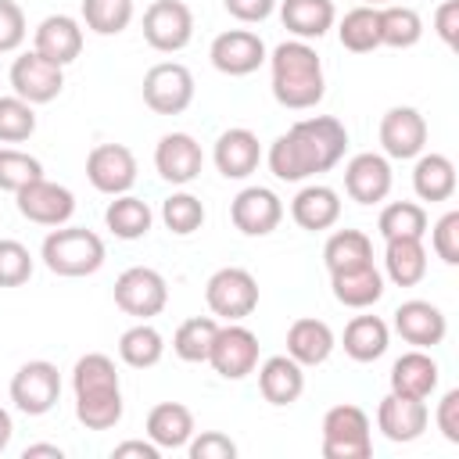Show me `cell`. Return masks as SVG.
<instances>
[{
    "mask_svg": "<svg viewBox=\"0 0 459 459\" xmlns=\"http://www.w3.org/2000/svg\"><path fill=\"white\" fill-rule=\"evenodd\" d=\"M11 86L32 108L36 104H50L61 93V86H65V68L54 65V61H47L43 54L29 50V54L14 57V65H11Z\"/></svg>",
    "mask_w": 459,
    "mask_h": 459,
    "instance_id": "cell-13",
    "label": "cell"
},
{
    "mask_svg": "<svg viewBox=\"0 0 459 459\" xmlns=\"http://www.w3.org/2000/svg\"><path fill=\"white\" fill-rule=\"evenodd\" d=\"M333 330L323 323V319H294L290 330H287V355L301 366H323L333 351Z\"/></svg>",
    "mask_w": 459,
    "mask_h": 459,
    "instance_id": "cell-27",
    "label": "cell"
},
{
    "mask_svg": "<svg viewBox=\"0 0 459 459\" xmlns=\"http://www.w3.org/2000/svg\"><path fill=\"white\" fill-rule=\"evenodd\" d=\"M143 39L158 54H176L194 39V14L183 0H154L143 11Z\"/></svg>",
    "mask_w": 459,
    "mask_h": 459,
    "instance_id": "cell-9",
    "label": "cell"
},
{
    "mask_svg": "<svg viewBox=\"0 0 459 459\" xmlns=\"http://www.w3.org/2000/svg\"><path fill=\"white\" fill-rule=\"evenodd\" d=\"M25 11L14 0H0V54H11L25 43Z\"/></svg>",
    "mask_w": 459,
    "mask_h": 459,
    "instance_id": "cell-48",
    "label": "cell"
},
{
    "mask_svg": "<svg viewBox=\"0 0 459 459\" xmlns=\"http://www.w3.org/2000/svg\"><path fill=\"white\" fill-rule=\"evenodd\" d=\"M161 222H165L169 233H176V237L197 233V230L204 226V204H201V197H194V194H186V190L169 194V197L161 201Z\"/></svg>",
    "mask_w": 459,
    "mask_h": 459,
    "instance_id": "cell-41",
    "label": "cell"
},
{
    "mask_svg": "<svg viewBox=\"0 0 459 459\" xmlns=\"http://www.w3.org/2000/svg\"><path fill=\"white\" fill-rule=\"evenodd\" d=\"M75 420L86 430H111L122 420V387L75 394Z\"/></svg>",
    "mask_w": 459,
    "mask_h": 459,
    "instance_id": "cell-38",
    "label": "cell"
},
{
    "mask_svg": "<svg viewBox=\"0 0 459 459\" xmlns=\"http://www.w3.org/2000/svg\"><path fill=\"white\" fill-rule=\"evenodd\" d=\"M323 262L330 273H344V269H359L373 262V244L362 230H337L330 233V240L323 244Z\"/></svg>",
    "mask_w": 459,
    "mask_h": 459,
    "instance_id": "cell-34",
    "label": "cell"
},
{
    "mask_svg": "<svg viewBox=\"0 0 459 459\" xmlns=\"http://www.w3.org/2000/svg\"><path fill=\"white\" fill-rule=\"evenodd\" d=\"M434 29H437V36H441L448 47L459 43V0H445V4L434 11Z\"/></svg>",
    "mask_w": 459,
    "mask_h": 459,
    "instance_id": "cell-52",
    "label": "cell"
},
{
    "mask_svg": "<svg viewBox=\"0 0 459 459\" xmlns=\"http://www.w3.org/2000/svg\"><path fill=\"white\" fill-rule=\"evenodd\" d=\"M412 190L420 201H448L455 194V165L445 154H416Z\"/></svg>",
    "mask_w": 459,
    "mask_h": 459,
    "instance_id": "cell-32",
    "label": "cell"
},
{
    "mask_svg": "<svg viewBox=\"0 0 459 459\" xmlns=\"http://www.w3.org/2000/svg\"><path fill=\"white\" fill-rule=\"evenodd\" d=\"M194 100V75L179 61H161L143 75V104L154 115H183Z\"/></svg>",
    "mask_w": 459,
    "mask_h": 459,
    "instance_id": "cell-7",
    "label": "cell"
},
{
    "mask_svg": "<svg viewBox=\"0 0 459 459\" xmlns=\"http://www.w3.org/2000/svg\"><path fill=\"white\" fill-rule=\"evenodd\" d=\"M104 222H108V230H111L118 240H140V237H147L154 215H151L147 201H140V197H133V194H118V197L104 208Z\"/></svg>",
    "mask_w": 459,
    "mask_h": 459,
    "instance_id": "cell-33",
    "label": "cell"
},
{
    "mask_svg": "<svg viewBox=\"0 0 459 459\" xmlns=\"http://www.w3.org/2000/svg\"><path fill=\"white\" fill-rule=\"evenodd\" d=\"M32 276V255L22 240H0V287H22Z\"/></svg>",
    "mask_w": 459,
    "mask_h": 459,
    "instance_id": "cell-46",
    "label": "cell"
},
{
    "mask_svg": "<svg viewBox=\"0 0 459 459\" xmlns=\"http://www.w3.org/2000/svg\"><path fill=\"white\" fill-rule=\"evenodd\" d=\"M366 7H384V4H391V0H362Z\"/></svg>",
    "mask_w": 459,
    "mask_h": 459,
    "instance_id": "cell-56",
    "label": "cell"
},
{
    "mask_svg": "<svg viewBox=\"0 0 459 459\" xmlns=\"http://www.w3.org/2000/svg\"><path fill=\"white\" fill-rule=\"evenodd\" d=\"M32 50L43 54L47 61L54 65H72L79 54H82V29L75 18L68 14H47L39 25H36V36H32Z\"/></svg>",
    "mask_w": 459,
    "mask_h": 459,
    "instance_id": "cell-21",
    "label": "cell"
},
{
    "mask_svg": "<svg viewBox=\"0 0 459 459\" xmlns=\"http://www.w3.org/2000/svg\"><path fill=\"white\" fill-rule=\"evenodd\" d=\"M14 201H18V212L36 226H65L72 219V212H75V194L68 186H61V183L43 179V176L25 183L14 194Z\"/></svg>",
    "mask_w": 459,
    "mask_h": 459,
    "instance_id": "cell-12",
    "label": "cell"
},
{
    "mask_svg": "<svg viewBox=\"0 0 459 459\" xmlns=\"http://www.w3.org/2000/svg\"><path fill=\"white\" fill-rule=\"evenodd\" d=\"M377 230H380L384 240H394V237H420L423 240V233H427V212L416 201H391L380 212Z\"/></svg>",
    "mask_w": 459,
    "mask_h": 459,
    "instance_id": "cell-40",
    "label": "cell"
},
{
    "mask_svg": "<svg viewBox=\"0 0 459 459\" xmlns=\"http://www.w3.org/2000/svg\"><path fill=\"white\" fill-rule=\"evenodd\" d=\"M230 219L244 237H265L283 219V201L269 186H244L230 201Z\"/></svg>",
    "mask_w": 459,
    "mask_h": 459,
    "instance_id": "cell-14",
    "label": "cell"
},
{
    "mask_svg": "<svg viewBox=\"0 0 459 459\" xmlns=\"http://www.w3.org/2000/svg\"><path fill=\"white\" fill-rule=\"evenodd\" d=\"M57 398H61V373L47 359H32L18 366V373L11 377V402L25 416H47L57 405Z\"/></svg>",
    "mask_w": 459,
    "mask_h": 459,
    "instance_id": "cell-6",
    "label": "cell"
},
{
    "mask_svg": "<svg viewBox=\"0 0 459 459\" xmlns=\"http://www.w3.org/2000/svg\"><path fill=\"white\" fill-rule=\"evenodd\" d=\"M36 133V111L18 93L0 97V143H22Z\"/></svg>",
    "mask_w": 459,
    "mask_h": 459,
    "instance_id": "cell-44",
    "label": "cell"
},
{
    "mask_svg": "<svg viewBox=\"0 0 459 459\" xmlns=\"http://www.w3.org/2000/svg\"><path fill=\"white\" fill-rule=\"evenodd\" d=\"M384 269L394 287H416L427 276V247L420 237H394L384 240Z\"/></svg>",
    "mask_w": 459,
    "mask_h": 459,
    "instance_id": "cell-28",
    "label": "cell"
},
{
    "mask_svg": "<svg viewBox=\"0 0 459 459\" xmlns=\"http://www.w3.org/2000/svg\"><path fill=\"white\" fill-rule=\"evenodd\" d=\"M380 147L387 158L409 161L427 147V122L416 108H391L380 118Z\"/></svg>",
    "mask_w": 459,
    "mask_h": 459,
    "instance_id": "cell-17",
    "label": "cell"
},
{
    "mask_svg": "<svg viewBox=\"0 0 459 459\" xmlns=\"http://www.w3.org/2000/svg\"><path fill=\"white\" fill-rule=\"evenodd\" d=\"M126 455H140V459H158L161 455V448L147 437V441H122V445H115V459H126Z\"/></svg>",
    "mask_w": 459,
    "mask_h": 459,
    "instance_id": "cell-53",
    "label": "cell"
},
{
    "mask_svg": "<svg viewBox=\"0 0 459 459\" xmlns=\"http://www.w3.org/2000/svg\"><path fill=\"white\" fill-rule=\"evenodd\" d=\"M437 430L445 434V441L459 445V391H445L437 402Z\"/></svg>",
    "mask_w": 459,
    "mask_h": 459,
    "instance_id": "cell-50",
    "label": "cell"
},
{
    "mask_svg": "<svg viewBox=\"0 0 459 459\" xmlns=\"http://www.w3.org/2000/svg\"><path fill=\"white\" fill-rule=\"evenodd\" d=\"M208 57L222 75H251L265 61V43L251 29H230L212 39Z\"/></svg>",
    "mask_w": 459,
    "mask_h": 459,
    "instance_id": "cell-15",
    "label": "cell"
},
{
    "mask_svg": "<svg viewBox=\"0 0 459 459\" xmlns=\"http://www.w3.org/2000/svg\"><path fill=\"white\" fill-rule=\"evenodd\" d=\"M222 4H226V11H230L237 22H247V25L265 22V18L276 11V0H222Z\"/></svg>",
    "mask_w": 459,
    "mask_h": 459,
    "instance_id": "cell-51",
    "label": "cell"
},
{
    "mask_svg": "<svg viewBox=\"0 0 459 459\" xmlns=\"http://www.w3.org/2000/svg\"><path fill=\"white\" fill-rule=\"evenodd\" d=\"M208 362H212V369L219 377L244 380L258 366V337L247 326H240V323H226V326H219V333L212 341Z\"/></svg>",
    "mask_w": 459,
    "mask_h": 459,
    "instance_id": "cell-11",
    "label": "cell"
},
{
    "mask_svg": "<svg viewBox=\"0 0 459 459\" xmlns=\"http://www.w3.org/2000/svg\"><path fill=\"white\" fill-rule=\"evenodd\" d=\"M344 355L355 359V362H377L387 344H391V330L380 316H355L348 326H344Z\"/></svg>",
    "mask_w": 459,
    "mask_h": 459,
    "instance_id": "cell-31",
    "label": "cell"
},
{
    "mask_svg": "<svg viewBox=\"0 0 459 459\" xmlns=\"http://www.w3.org/2000/svg\"><path fill=\"white\" fill-rule=\"evenodd\" d=\"M82 22L97 36H118L133 22V0H82Z\"/></svg>",
    "mask_w": 459,
    "mask_h": 459,
    "instance_id": "cell-42",
    "label": "cell"
},
{
    "mask_svg": "<svg viewBox=\"0 0 459 459\" xmlns=\"http://www.w3.org/2000/svg\"><path fill=\"white\" fill-rule=\"evenodd\" d=\"M190 459H237V445L222 430H204L186 441Z\"/></svg>",
    "mask_w": 459,
    "mask_h": 459,
    "instance_id": "cell-49",
    "label": "cell"
},
{
    "mask_svg": "<svg viewBox=\"0 0 459 459\" xmlns=\"http://www.w3.org/2000/svg\"><path fill=\"white\" fill-rule=\"evenodd\" d=\"M39 258L57 276H93L104 265V240L86 226H61L47 233Z\"/></svg>",
    "mask_w": 459,
    "mask_h": 459,
    "instance_id": "cell-3",
    "label": "cell"
},
{
    "mask_svg": "<svg viewBox=\"0 0 459 459\" xmlns=\"http://www.w3.org/2000/svg\"><path fill=\"white\" fill-rule=\"evenodd\" d=\"M201 165H204V154L190 133H165L154 147V169L172 186L194 183L201 176Z\"/></svg>",
    "mask_w": 459,
    "mask_h": 459,
    "instance_id": "cell-16",
    "label": "cell"
},
{
    "mask_svg": "<svg viewBox=\"0 0 459 459\" xmlns=\"http://www.w3.org/2000/svg\"><path fill=\"white\" fill-rule=\"evenodd\" d=\"M290 219L308 230V233H323L330 230L337 219H341V197L333 186H323V183H308L294 194L290 201Z\"/></svg>",
    "mask_w": 459,
    "mask_h": 459,
    "instance_id": "cell-25",
    "label": "cell"
},
{
    "mask_svg": "<svg viewBox=\"0 0 459 459\" xmlns=\"http://www.w3.org/2000/svg\"><path fill=\"white\" fill-rule=\"evenodd\" d=\"M344 190L359 204H380L391 194V165L384 154L362 151L344 165Z\"/></svg>",
    "mask_w": 459,
    "mask_h": 459,
    "instance_id": "cell-19",
    "label": "cell"
},
{
    "mask_svg": "<svg viewBox=\"0 0 459 459\" xmlns=\"http://www.w3.org/2000/svg\"><path fill=\"white\" fill-rule=\"evenodd\" d=\"M36 455H50V459H61L65 452H61L57 445H29V448H25V459H36Z\"/></svg>",
    "mask_w": 459,
    "mask_h": 459,
    "instance_id": "cell-55",
    "label": "cell"
},
{
    "mask_svg": "<svg viewBox=\"0 0 459 459\" xmlns=\"http://www.w3.org/2000/svg\"><path fill=\"white\" fill-rule=\"evenodd\" d=\"M380 14V47H394V50H409L420 43L423 36V18L405 7V4H384L377 7Z\"/></svg>",
    "mask_w": 459,
    "mask_h": 459,
    "instance_id": "cell-36",
    "label": "cell"
},
{
    "mask_svg": "<svg viewBox=\"0 0 459 459\" xmlns=\"http://www.w3.org/2000/svg\"><path fill=\"white\" fill-rule=\"evenodd\" d=\"M269 68H273L276 104H283L290 111H305V108H316L323 100V93H326L323 61L305 39H283L269 54Z\"/></svg>",
    "mask_w": 459,
    "mask_h": 459,
    "instance_id": "cell-2",
    "label": "cell"
},
{
    "mask_svg": "<svg viewBox=\"0 0 459 459\" xmlns=\"http://www.w3.org/2000/svg\"><path fill=\"white\" fill-rule=\"evenodd\" d=\"M115 305L126 316L151 319L169 305V283L158 269L151 265H133L115 280Z\"/></svg>",
    "mask_w": 459,
    "mask_h": 459,
    "instance_id": "cell-8",
    "label": "cell"
},
{
    "mask_svg": "<svg viewBox=\"0 0 459 459\" xmlns=\"http://www.w3.org/2000/svg\"><path fill=\"white\" fill-rule=\"evenodd\" d=\"M369 416L359 405H333L323 416V455L326 459H369Z\"/></svg>",
    "mask_w": 459,
    "mask_h": 459,
    "instance_id": "cell-4",
    "label": "cell"
},
{
    "mask_svg": "<svg viewBox=\"0 0 459 459\" xmlns=\"http://www.w3.org/2000/svg\"><path fill=\"white\" fill-rule=\"evenodd\" d=\"M147 437L158 448H186V441L194 437V412L179 402H161L147 412Z\"/></svg>",
    "mask_w": 459,
    "mask_h": 459,
    "instance_id": "cell-30",
    "label": "cell"
},
{
    "mask_svg": "<svg viewBox=\"0 0 459 459\" xmlns=\"http://www.w3.org/2000/svg\"><path fill=\"white\" fill-rule=\"evenodd\" d=\"M86 179L93 190L108 194V197H118V194H129L133 183H136V158L126 143H97L90 154H86Z\"/></svg>",
    "mask_w": 459,
    "mask_h": 459,
    "instance_id": "cell-10",
    "label": "cell"
},
{
    "mask_svg": "<svg viewBox=\"0 0 459 459\" xmlns=\"http://www.w3.org/2000/svg\"><path fill=\"white\" fill-rule=\"evenodd\" d=\"M330 287H333V298L344 308H369V305H377L384 298V276H380V269L373 262L359 265V269L330 273Z\"/></svg>",
    "mask_w": 459,
    "mask_h": 459,
    "instance_id": "cell-29",
    "label": "cell"
},
{
    "mask_svg": "<svg viewBox=\"0 0 459 459\" xmlns=\"http://www.w3.org/2000/svg\"><path fill=\"white\" fill-rule=\"evenodd\" d=\"M427 420H430V412H427V402L423 398H402V394L391 391L377 405V427H380V434L387 441H398V445L416 441L427 430Z\"/></svg>",
    "mask_w": 459,
    "mask_h": 459,
    "instance_id": "cell-20",
    "label": "cell"
},
{
    "mask_svg": "<svg viewBox=\"0 0 459 459\" xmlns=\"http://www.w3.org/2000/svg\"><path fill=\"white\" fill-rule=\"evenodd\" d=\"M72 387H75V394L111 391V387H118V369H115V362H111L108 355L90 351V355H82V359L75 362V369H72Z\"/></svg>",
    "mask_w": 459,
    "mask_h": 459,
    "instance_id": "cell-43",
    "label": "cell"
},
{
    "mask_svg": "<svg viewBox=\"0 0 459 459\" xmlns=\"http://www.w3.org/2000/svg\"><path fill=\"white\" fill-rule=\"evenodd\" d=\"M348 151V129L333 115H312L294 122L283 136L273 140L265 161L269 172L283 183H301L316 172H330Z\"/></svg>",
    "mask_w": 459,
    "mask_h": 459,
    "instance_id": "cell-1",
    "label": "cell"
},
{
    "mask_svg": "<svg viewBox=\"0 0 459 459\" xmlns=\"http://www.w3.org/2000/svg\"><path fill=\"white\" fill-rule=\"evenodd\" d=\"M204 301H208L212 316H219L226 323H240L258 308V283H255V276L247 269L226 265V269L208 276Z\"/></svg>",
    "mask_w": 459,
    "mask_h": 459,
    "instance_id": "cell-5",
    "label": "cell"
},
{
    "mask_svg": "<svg viewBox=\"0 0 459 459\" xmlns=\"http://www.w3.org/2000/svg\"><path fill=\"white\" fill-rule=\"evenodd\" d=\"M337 36H341V47L351 50V54H369L380 47V14L377 7H351L341 25H337Z\"/></svg>",
    "mask_w": 459,
    "mask_h": 459,
    "instance_id": "cell-37",
    "label": "cell"
},
{
    "mask_svg": "<svg viewBox=\"0 0 459 459\" xmlns=\"http://www.w3.org/2000/svg\"><path fill=\"white\" fill-rule=\"evenodd\" d=\"M337 7L333 0H283L280 4V22L287 32H294V39H319L333 29Z\"/></svg>",
    "mask_w": 459,
    "mask_h": 459,
    "instance_id": "cell-26",
    "label": "cell"
},
{
    "mask_svg": "<svg viewBox=\"0 0 459 459\" xmlns=\"http://www.w3.org/2000/svg\"><path fill=\"white\" fill-rule=\"evenodd\" d=\"M11 437H14V420L7 409H0V452L11 445Z\"/></svg>",
    "mask_w": 459,
    "mask_h": 459,
    "instance_id": "cell-54",
    "label": "cell"
},
{
    "mask_svg": "<svg viewBox=\"0 0 459 459\" xmlns=\"http://www.w3.org/2000/svg\"><path fill=\"white\" fill-rule=\"evenodd\" d=\"M394 330L412 348H434V344L445 341L448 319H445V312L437 305H430L423 298H412V301H402L394 308Z\"/></svg>",
    "mask_w": 459,
    "mask_h": 459,
    "instance_id": "cell-18",
    "label": "cell"
},
{
    "mask_svg": "<svg viewBox=\"0 0 459 459\" xmlns=\"http://www.w3.org/2000/svg\"><path fill=\"white\" fill-rule=\"evenodd\" d=\"M215 333H219V323L212 316H194V319L179 323V330L172 333V351L183 362H208Z\"/></svg>",
    "mask_w": 459,
    "mask_h": 459,
    "instance_id": "cell-39",
    "label": "cell"
},
{
    "mask_svg": "<svg viewBox=\"0 0 459 459\" xmlns=\"http://www.w3.org/2000/svg\"><path fill=\"white\" fill-rule=\"evenodd\" d=\"M430 247L445 265H459V212H445L430 230Z\"/></svg>",
    "mask_w": 459,
    "mask_h": 459,
    "instance_id": "cell-47",
    "label": "cell"
},
{
    "mask_svg": "<svg viewBox=\"0 0 459 459\" xmlns=\"http://www.w3.org/2000/svg\"><path fill=\"white\" fill-rule=\"evenodd\" d=\"M212 158H215V169L226 179H247L258 169V161H262V143H258V136L251 129L237 126V129H226L215 140Z\"/></svg>",
    "mask_w": 459,
    "mask_h": 459,
    "instance_id": "cell-22",
    "label": "cell"
},
{
    "mask_svg": "<svg viewBox=\"0 0 459 459\" xmlns=\"http://www.w3.org/2000/svg\"><path fill=\"white\" fill-rule=\"evenodd\" d=\"M39 176H43L39 158H32V154H25L18 147H0V190L18 194L25 183H32Z\"/></svg>",
    "mask_w": 459,
    "mask_h": 459,
    "instance_id": "cell-45",
    "label": "cell"
},
{
    "mask_svg": "<svg viewBox=\"0 0 459 459\" xmlns=\"http://www.w3.org/2000/svg\"><path fill=\"white\" fill-rule=\"evenodd\" d=\"M437 362L427 355V348H412V351H405V355H398L394 359V366H391V391L394 394H402V398H430L434 394V387H437Z\"/></svg>",
    "mask_w": 459,
    "mask_h": 459,
    "instance_id": "cell-24",
    "label": "cell"
},
{
    "mask_svg": "<svg viewBox=\"0 0 459 459\" xmlns=\"http://www.w3.org/2000/svg\"><path fill=\"white\" fill-rule=\"evenodd\" d=\"M258 369V391L269 405H294L305 391V366L290 355H269Z\"/></svg>",
    "mask_w": 459,
    "mask_h": 459,
    "instance_id": "cell-23",
    "label": "cell"
},
{
    "mask_svg": "<svg viewBox=\"0 0 459 459\" xmlns=\"http://www.w3.org/2000/svg\"><path fill=\"white\" fill-rule=\"evenodd\" d=\"M161 355H165V337L147 319H140L118 337V359L133 369H151L161 362Z\"/></svg>",
    "mask_w": 459,
    "mask_h": 459,
    "instance_id": "cell-35",
    "label": "cell"
}]
</instances>
